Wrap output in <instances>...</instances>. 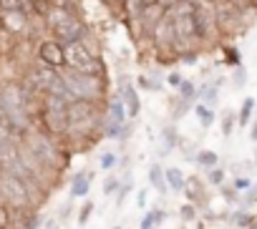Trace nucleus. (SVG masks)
I'll return each mask as SVG.
<instances>
[{
    "label": "nucleus",
    "instance_id": "obj_45",
    "mask_svg": "<svg viewBox=\"0 0 257 229\" xmlns=\"http://www.w3.org/2000/svg\"><path fill=\"white\" fill-rule=\"evenodd\" d=\"M204 3H209V6H217V3H222V0H204Z\"/></svg>",
    "mask_w": 257,
    "mask_h": 229
},
{
    "label": "nucleus",
    "instance_id": "obj_34",
    "mask_svg": "<svg viewBox=\"0 0 257 229\" xmlns=\"http://www.w3.org/2000/svg\"><path fill=\"white\" fill-rule=\"evenodd\" d=\"M197 61H199V48H189V51H182V53H179V63L194 66Z\"/></svg>",
    "mask_w": 257,
    "mask_h": 229
},
{
    "label": "nucleus",
    "instance_id": "obj_36",
    "mask_svg": "<svg viewBox=\"0 0 257 229\" xmlns=\"http://www.w3.org/2000/svg\"><path fill=\"white\" fill-rule=\"evenodd\" d=\"M6 139H13V126L8 124V119L0 113V141H6Z\"/></svg>",
    "mask_w": 257,
    "mask_h": 229
},
{
    "label": "nucleus",
    "instance_id": "obj_9",
    "mask_svg": "<svg viewBox=\"0 0 257 229\" xmlns=\"http://www.w3.org/2000/svg\"><path fill=\"white\" fill-rule=\"evenodd\" d=\"M36 56H38V61H41V63L53 66V68H58V71L66 66V46H63L61 41H56L53 36L38 43Z\"/></svg>",
    "mask_w": 257,
    "mask_h": 229
},
{
    "label": "nucleus",
    "instance_id": "obj_12",
    "mask_svg": "<svg viewBox=\"0 0 257 229\" xmlns=\"http://www.w3.org/2000/svg\"><path fill=\"white\" fill-rule=\"evenodd\" d=\"M149 184H152V189L159 191V196H167V194H169L167 171L162 169V164H152V166H149Z\"/></svg>",
    "mask_w": 257,
    "mask_h": 229
},
{
    "label": "nucleus",
    "instance_id": "obj_42",
    "mask_svg": "<svg viewBox=\"0 0 257 229\" xmlns=\"http://www.w3.org/2000/svg\"><path fill=\"white\" fill-rule=\"evenodd\" d=\"M154 219H157V224H162V221L167 219V211H162V209H157V211H154Z\"/></svg>",
    "mask_w": 257,
    "mask_h": 229
},
{
    "label": "nucleus",
    "instance_id": "obj_3",
    "mask_svg": "<svg viewBox=\"0 0 257 229\" xmlns=\"http://www.w3.org/2000/svg\"><path fill=\"white\" fill-rule=\"evenodd\" d=\"M68 103L61 96L53 93H43V103H41V129L48 136H66L71 124H68Z\"/></svg>",
    "mask_w": 257,
    "mask_h": 229
},
{
    "label": "nucleus",
    "instance_id": "obj_44",
    "mask_svg": "<svg viewBox=\"0 0 257 229\" xmlns=\"http://www.w3.org/2000/svg\"><path fill=\"white\" fill-rule=\"evenodd\" d=\"M142 3H144V6H157L159 0H142Z\"/></svg>",
    "mask_w": 257,
    "mask_h": 229
},
{
    "label": "nucleus",
    "instance_id": "obj_2",
    "mask_svg": "<svg viewBox=\"0 0 257 229\" xmlns=\"http://www.w3.org/2000/svg\"><path fill=\"white\" fill-rule=\"evenodd\" d=\"M61 78L66 81L68 91L73 93V98L81 101H106V76L101 73H81L73 68H61Z\"/></svg>",
    "mask_w": 257,
    "mask_h": 229
},
{
    "label": "nucleus",
    "instance_id": "obj_35",
    "mask_svg": "<svg viewBox=\"0 0 257 229\" xmlns=\"http://www.w3.org/2000/svg\"><path fill=\"white\" fill-rule=\"evenodd\" d=\"M93 201H86V204H81V211H78V224L83 226V224H88V219H91V214H93Z\"/></svg>",
    "mask_w": 257,
    "mask_h": 229
},
{
    "label": "nucleus",
    "instance_id": "obj_5",
    "mask_svg": "<svg viewBox=\"0 0 257 229\" xmlns=\"http://www.w3.org/2000/svg\"><path fill=\"white\" fill-rule=\"evenodd\" d=\"M0 201L8 204L11 209H33L36 206V199H33L28 184L11 171H3V176H0Z\"/></svg>",
    "mask_w": 257,
    "mask_h": 229
},
{
    "label": "nucleus",
    "instance_id": "obj_17",
    "mask_svg": "<svg viewBox=\"0 0 257 229\" xmlns=\"http://www.w3.org/2000/svg\"><path fill=\"white\" fill-rule=\"evenodd\" d=\"M192 204L194 201H199L202 196H204V186H202V181H199V176H189L187 179V184H184V191H182Z\"/></svg>",
    "mask_w": 257,
    "mask_h": 229
},
{
    "label": "nucleus",
    "instance_id": "obj_31",
    "mask_svg": "<svg viewBox=\"0 0 257 229\" xmlns=\"http://www.w3.org/2000/svg\"><path fill=\"white\" fill-rule=\"evenodd\" d=\"M116 164H118V156H116L113 151H103V154H101V159H98V166H101V169H106V171H111Z\"/></svg>",
    "mask_w": 257,
    "mask_h": 229
},
{
    "label": "nucleus",
    "instance_id": "obj_6",
    "mask_svg": "<svg viewBox=\"0 0 257 229\" xmlns=\"http://www.w3.org/2000/svg\"><path fill=\"white\" fill-rule=\"evenodd\" d=\"M132 121L128 119L126 103L118 93H113L106 101V111H103V136L106 139H121V131L126 129V124Z\"/></svg>",
    "mask_w": 257,
    "mask_h": 229
},
{
    "label": "nucleus",
    "instance_id": "obj_10",
    "mask_svg": "<svg viewBox=\"0 0 257 229\" xmlns=\"http://www.w3.org/2000/svg\"><path fill=\"white\" fill-rule=\"evenodd\" d=\"M116 93L123 98V103H126V111H128V119H139V111H142V98H139V91H137V86H134V81L128 78L126 73H121L118 76V88H116Z\"/></svg>",
    "mask_w": 257,
    "mask_h": 229
},
{
    "label": "nucleus",
    "instance_id": "obj_19",
    "mask_svg": "<svg viewBox=\"0 0 257 229\" xmlns=\"http://www.w3.org/2000/svg\"><path fill=\"white\" fill-rule=\"evenodd\" d=\"M197 101L207 103V106H214L217 103V86L214 83H202L197 86Z\"/></svg>",
    "mask_w": 257,
    "mask_h": 229
},
{
    "label": "nucleus",
    "instance_id": "obj_33",
    "mask_svg": "<svg viewBox=\"0 0 257 229\" xmlns=\"http://www.w3.org/2000/svg\"><path fill=\"white\" fill-rule=\"evenodd\" d=\"M121 184H123V181H121L118 176H113V174H111V176H106V181H103V194H106V196L116 194V191L121 189Z\"/></svg>",
    "mask_w": 257,
    "mask_h": 229
},
{
    "label": "nucleus",
    "instance_id": "obj_25",
    "mask_svg": "<svg viewBox=\"0 0 257 229\" xmlns=\"http://www.w3.org/2000/svg\"><path fill=\"white\" fill-rule=\"evenodd\" d=\"M189 108H194V106H192V101L179 96V98L174 101V106H172V119H182V116H184V113H187Z\"/></svg>",
    "mask_w": 257,
    "mask_h": 229
},
{
    "label": "nucleus",
    "instance_id": "obj_13",
    "mask_svg": "<svg viewBox=\"0 0 257 229\" xmlns=\"http://www.w3.org/2000/svg\"><path fill=\"white\" fill-rule=\"evenodd\" d=\"M91 179L93 174L91 171H78L71 181V199H78V196H86L88 189H91Z\"/></svg>",
    "mask_w": 257,
    "mask_h": 229
},
{
    "label": "nucleus",
    "instance_id": "obj_11",
    "mask_svg": "<svg viewBox=\"0 0 257 229\" xmlns=\"http://www.w3.org/2000/svg\"><path fill=\"white\" fill-rule=\"evenodd\" d=\"M0 21H3V28L8 33H23L28 28V13L26 11H6L0 16Z\"/></svg>",
    "mask_w": 257,
    "mask_h": 229
},
{
    "label": "nucleus",
    "instance_id": "obj_27",
    "mask_svg": "<svg viewBox=\"0 0 257 229\" xmlns=\"http://www.w3.org/2000/svg\"><path fill=\"white\" fill-rule=\"evenodd\" d=\"M31 0H0V13H6V11H26L28 13V6Z\"/></svg>",
    "mask_w": 257,
    "mask_h": 229
},
{
    "label": "nucleus",
    "instance_id": "obj_26",
    "mask_svg": "<svg viewBox=\"0 0 257 229\" xmlns=\"http://www.w3.org/2000/svg\"><path fill=\"white\" fill-rule=\"evenodd\" d=\"M177 96H182V98H189V101H197V86H194V81H182V86L177 88Z\"/></svg>",
    "mask_w": 257,
    "mask_h": 229
},
{
    "label": "nucleus",
    "instance_id": "obj_14",
    "mask_svg": "<svg viewBox=\"0 0 257 229\" xmlns=\"http://www.w3.org/2000/svg\"><path fill=\"white\" fill-rule=\"evenodd\" d=\"M167 171V184H169V191H184V184H187V176H184V171L179 169V166H169V169H164Z\"/></svg>",
    "mask_w": 257,
    "mask_h": 229
},
{
    "label": "nucleus",
    "instance_id": "obj_30",
    "mask_svg": "<svg viewBox=\"0 0 257 229\" xmlns=\"http://www.w3.org/2000/svg\"><path fill=\"white\" fill-rule=\"evenodd\" d=\"M232 83H234L237 88H244V86H247V68H244V63L232 71Z\"/></svg>",
    "mask_w": 257,
    "mask_h": 229
},
{
    "label": "nucleus",
    "instance_id": "obj_47",
    "mask_svg": "<svg viewBox=\"0 0 257 229\" xmlns=\"http://www.w3.org/2000/svg\"><path fill=\"white\" fill-rule=\"evenodd\" d=\"M113 229H121V226H113Z\"/></svg>",
    "mask_w": 257,
    "mask_h": 229
},
{
    "label": "nucleus",
    "instance_id": "obj_1",
    "mask_svg": "<svg viewBox=\"0 0 257 229\" xmlns=\"http://www.w3.org/2000/svg\"><path fill=\"white\" fill-rule=\"evenodd\" d=\"M46 23L51 28V36L56 41H61L63 46L66 43H76L81 41V36L86 33V23L78 18V13L68 6H61V3H51V8L46 11Z\"/></svg>",
    "mask_w": 257,
    "mask_h": 229
},
{
    "label": "nucleus",
    "instance_id": "obj_8",
    "mask_svg": "<svg viewBox=\"0 0 257 229\" xmlns=\"http://www.w3.org/2000/svg\"><path fill=\"white\" fill-rule=\"evenodd\" d=\"M194 23H197V36H199V43H212L219 36V26H217V13H214V6L209 3H199L194 8Z\"/></svg>",
    "mask_w": 257,
    "mask_h": 229
},
{
    "label": "nucleus",
    "instance_id": "obj_28",
    "mask_svg": "<svg viewBox=\"0 0 257 229\" xmlns=\"http://www.w3.org/2000/svg\"><path fill=\"white\" fill-rule=\"evenodd\" d=\"M234 126H237V113L227 111L224 116H222V134H224V136H232Z\"/></svg>",
    "mask_w": 257,
    "mask_h": 229
},
{
    "label": "nucleus",
    "instance_id": "obj_20",
    "mask_svg": "<svg viewBox=\"0 0 257 229\" xmlns=\"http://www.w3.org/2000/svg\"><path fill=\"white\" fill-rule=\"evenodd\" d=\"M194 113H197V119H199V124L204 126V129H209L212 124H214V111H212V106H207V103H194Z\"/></svg>",
    "mask_w": 257,
    "mask_h": 229
},
{
    "label": "nucleus",
    "instance_id": "obj_4",
    "mask_svg": "<svg viewBox=\"0 0 257 229\" xmlns=\"http://www.w3.org/2000/svg\"><path fill=\"white\" fill-rule=\"evenodd\" d=\"M21 144L41 161L43 169H63L66 166V159L61 156L58 144H53V139L46 131H28Z\"/></svg>",
    "mask_w": 257,
    "mask_h": 229
},
{
    "label": "nucleus",
    "instance_id": "obj_22",
    "mask_svg": "<svg viewBox=\"0 0 257 229\" xmlns=\"http://www.w3.org/2000/svg\"><path fill=\"white\" fill-rule=\"evenodd\" d=\"M254 214H249V211H244V209H239V211H234L232 214V224L237 226V229H249L252 224H254Z\"/></svg>",
    "mask_w": 257,
    "mask_h": 229
},
{
    "label": "nucleus",
    "instance_id": "obj_46",
    "mask_svg": "<svg viewBox=\"0 0 257 229\" xmlns=\"http://www.w3.org/2000/svg\"><path fill=\"white\" fill-rule=\"evenodd\" d=\"M254 164H257V154H254Z\"/></svg>",
    "mask_w": 257,
    "mask_h": 229
},
{
    "label": "nucleus",
    "instance_id": "obj_7",
    "mask_svg": "<svg viewBox=\"0 0 257 229\" xmlns=\"http://www.w3.org/2000/svg\"><path fill=\"white\" fill-rule=\"evenodd\" d=\"M63 68H73L81 73H101L106 76V66L101 58H96L93 53H88L78 41L76 43H66V66Z\"/></svg>",
    "mask_w": 257,
    "mask_h": 229
},
{
    "label": "nucleus",
    "instance_id": "obj_43",
    "mask_svg": "<svg viewBox=\"0 0 257 229\" xmlns=\"http://www.w3.org/2000/svg\"><path fill=\"white\" fill-rule=\"evenodd\" d=\"M249 139L257 141V119H254V124H252V129H249Z\"/></svg>",
    "mask_w": 257,
    "mask_h": 229
},
{
    "label": "nucleus",
    "instance_id": "obj_18",
    "mask_svg": "<svg viewBox=\"0 0 257 229\" xmlns=\"http://www.w3.org/2000/svg\"><path fill=\"white\" fill-rule=\"evenodd\" d=\"M194 161L202 166V169H214V166H219V154L217 151H212V149H199L197 151V156H194Z\"/></svg>",
    "mask_w": 257,
    "mask_h": 229
},
{
    "label": "nucleus",
    "instance_id": "obj_23",
    "mask_svg": "<svg viewBox=\"0 0 257 229\" xmlns=\"http://www.w3.org/2000/svg\"><path fill=\"white\" fill-rule=\"evenodd\" d=\"M162 139H164V149H162L164 154H167V151H172V149L179 144V136H177V131H174V126H172V124H167V126L162 129Z\"/></svg>",
    "mask_w": 257,
    "mask_h": 229
},
{
    "label": "nucleus",
    "instance_id": "obj_37",
    "mask_svg": "<svg viewBox=\"0 0 257 229\" xmlns=\"http://www.w3.org/2000/svg\"><path fill=\"white\" fill-rule=\"evenodd\" d=\"M232 186H234L237 191H247V189L252 186V179H249V176H234Z\"/></svg>",
    "mask_w": 257,
    "mask_h": 229
},
{
    "label": "nucleus",
    "instance_id": "obj_29",
    "mask_svg": "<svg viewBox=\"0 0 257 229\" xmlns=\"http://www.w3.org/2000/svg\"><path fill=\"white\" fill-rule=\"evenodd\" d=\"M179 219L187 221V224L197 221V204H182L179 206Z\"/></svg>",
    "mask_w": 257,
    "mask_h": 229
},
{
    "label": "nucleus",
    "instance_id": "obj_40",
    "mask_svg": "<svg viewBox=\"0 0 257 229\" xmlns=\"http://www.w3.org/2000/svg\"><path fill=\"white\" fill-rule=\"evenodd\" d=\"M254 199H257V186L252 184V186H249V189L244 191V204H252Z\"/></svg>",
    "mask_w": 257,
    "mask_h": 229
},
{
    "label": "nucleus",
    "instance_id": "obj_15",
    "mask_svg": "<svg viewBox=\"0 0 257 229\" xmlns=\"http://www.w3.org/2000/svg\"><path fill=\"white\" fill-rule=\"evenodd\" d=\"M78 43H81V46H83L88 53H93L96 58H101V51H103V46H101V38H98V36H96L91 28H86V33L81 36V41H78Z\"/></svg>",
    "mask_w": 257,
    "mask_h": 229
},
{
    "label": "nucleus",
    "instance_id": "obj_32",
    "mask_svg": "<svg viewBox=\"0 0 257 229\" xmlns=\"http://www.w3.org/2000/svg\"><path fill=\"white\" fill-rule=\"evenodd\" d=\"M224 176H227V174H224V169H222V166H214V169H209V171H207V179H209V184H212V186H222V184H224Z\"/></svg>",
    "mask_w": 257,
    "mask_h": 229
},
{
    "label": "nucleus",
    "instance_id": "obj_16",
    "mask_svg": "<svg viewBox=\"0 0 257 229\" xmlns=\"http://www.w3.org/2000/svg\"><path fill=\"white\" fill-rule=\"evenodd\" d=\"M254 98L252 96H247L244 101H242V106H239V113H237V126L239 129H244V126H249V121H252V113H254Z\"/></svg>",
    "mask_w": 257,
    "mask_h": 229
},
{
    "label": "nucleus",
    "instance_id": "obj_41",
    "mask_svg": "<svg viewBox=\"0 0 257 229\" xmlns=\"http://www.w3.org/2000/svg\"><path fill=\"white\" fill-rule=\"evenodd\" d=\"M137 204L144 209L147 206V189H139V194H137Z\"/></svg>",
    "mask_w": 257,
    "mask_h": 229
},
{
    "label": "nucleus",
    "instance_id": "obj_21",
    "mask_svg": "<svg viewBox=\"0 0 257 229\" xmlns=\"http://www.w3.org/2000/svg\"><path fill=\"white\" fill-rule=\"evenodd\" d=\"M222 58H224V63L227 66H232V68H237V66H242V53L234 48V46H222Z\"/></svg>",
    "mask_w": 257,
    "mask_h": 229
},
{
    "label": "nucleus",
    "instance_id": "obj_24",
    "mask_svg": "<svg viewBox=\"0 0 257 229\" xmlns=\"http://www.w3.org/2000/svg\"><path fill=\"white\" fill-rule=\"evenodd\" d=\"M137 83H139V88H144V91H162V81H157V76L139 73V76H137Z\"/></svg>",
    "mask_w": 257,
    "mask_h": 229
},
{
    "label": "nucleus",
    "instance_id": "obj_38",
    "mask_svg": "<svg viewBox=\"0 0 257 229\" xmlns=\"http://www.w3.org/2000/svg\"><path fill=\"white\" fill-rule=\"evenodd\" d=\"M182 81H184V78H182V73H177V71H172V73L167 76V86H169V88H174V91L182 86Z\"/></svg>",
    "mask_w": 257,
    "mask_h": 229
},
{
    "label": "nucleus",
    "instance_id": "obj_39",
    "mask_svg": "<svg viewBox=\"0 0 257 229\" xmlns=\"http://www.w3.org/2000/svg\"><path fill=\"white\" fill-rule=\"evenodd\" d=\"M157 226V219H154V211H149L144 219H142V229H154Z\"/></svg>",
    "mask_w": 257,
    "mask_h": 229
}]
</instances>
